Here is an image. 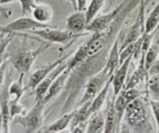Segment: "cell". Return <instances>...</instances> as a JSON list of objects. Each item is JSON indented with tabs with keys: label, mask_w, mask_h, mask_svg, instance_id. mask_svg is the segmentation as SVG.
I'll list each match as a JSON object with an SVG mask.
<instances>
[{
	"label": "cell",
	"mask_w": 159,
	"mask_h": 133,
	"mask_svg": "<svg viewBox=\"0 0 159 133\" xmlns=\"http://www.w3.org/2000/svg\"><path fill=\"white\" fill-rule=\"evenodd\" d=\"M123 121V126L128 131L137 133H148L153 131L148 107L141 97L129 104L125 110Z\"/></svg>",
	"instance_id": "obj_1"
},
{
	"label": "cell",
	"mask_w": 159,
	"mask_h": 133,
	"mask_svg": "<svg viewBox=\"0 0 159 133\" xmlns=\"http://www.w3.org/2000/svg\"><path fill=\"white\" fill-rule=\"evenodd\" d=\"M49 43H41L35 49H28L27 48H19L8 51L9 62L20 74H26L30 71L34 61L41 54L45 52L49 47Z\"/></svg>",
	"instance_id": "obj_2"
},
{
	"label": "cell",
	"mask_w": 159,
	"mask_h": 133,
	"mask_svg": "<svg viewBox=\"0 0 159 133\" xmlns=\"http://www.w3.org/2000/svg\"><path fill=\"white\" fill-rule=\"evenodd\" d=\"M45 104L42 101L35 102L27 113L13 117V125H19L27 133L36 132L41 128L44 122Z\"/></svg>",
	"instance_id": "obj_3"
},
{
	"label": "cell",
	"mask_w": 159,
	"mask_h": 133,
	"mask_svg": "<svg viewBox=\"0 0 159 133\" xmlns=\"http://www.w3.org/2000/svg\"><path fill=\"white\" fill-rule=\"evenodd\" d=\"M29 33H33L40 39L47 41L48 43H55L63 46H69L73 44L75 41L82 37H85L89 34L88 32H84L80 33H74L69 31L66 29L64 30L59 29L47 27V28L38 29L31 30Z\"/></svg>",
	"instance_id": "obj_4"
},
{
	"label": "cell",
	"mask_w": 159,
	"mask_h": 133,
	"mask_svg": "<svg viewBox=\"0 0 159 133\" xmlns=\"http://www.w3.org/2000/svg\"><path fill=\"white\" fill-rule=\"evenodd\" d=\"M111 76L112 75L110 74L108 68L105 65V67L98 73L90 77L84 87V91L81 99L80 100L79 104H82L88 100H93L94 97L103 89L107 81L111 78Z\"/></svg>",
	"instance_id": "obj_5"
},
{
	"label": "cell",
	"mask_w": 159,
	"mask_h": 133,
	"mask_svg": "<svg viewBox=\"0 0 159 133\" xmlns=\"http://www.w3.org/2000/svg\"><path fill=\"white\" fill-rule=\"evenodd\" d=\"M146 7L144 5L143 0H140V7H139V13L137 15V20L134 24H132L129 30L126 32V35L121 43L119 44V48L120 51L125 48L126 45H128L130 43L134 42L137 41L141 36H143L145 30V19H144V10Z\"/></svg>",
	"instance_id": "obj_6"
},
{
	"label": "cell",
	"mask_w": 159,
	"mask_h": 133,
	"mask_svg": "<svg viewBox=\"0 0 159 133\" xmlns=\"http://www.w3.org/2000/svg\"><path fill=\"white\" fill-rule=\"evenodd\" d=\"M123 4H120L116 8L108 13L100 15V16H96L92 20L88 23L85 30L91 34L105 31L111 26L113 21L116 20L119 13L123 10Z\"/></svg>",
	"instance_id": "obj_7"
},
{
	"label": "cell",
	"mask_w": 159,
	"mask_h": 133,
	"mask_svg": "<svg viewBox=\"0 0 159 133\" xmlns=\"http://www.w3.org/2000/svg\"><path fill=\"white\" fill-rule=\"evenodd\" d=\"M72 53H73V51L70 53H68V54H66V55L62 56L61 59H57V60H56L55 62H50V63H48L47 65H43V67L38 69L36 71L34 72V73L30 75V77H29L28 83L26 86L27 89H30V90H32L33 91H34L37 86H38L40 82H42L46 76H48V75L50 74V73H51L53 69H55L58 65H60L62 62H66V60H68L69 58L72 55Z\"/></svg>",
	"instance_id": "obj_8"
},
{
	"label": "cell",
	"mask_w": 159,
	"mask_h": 133,
	"mask_svg": "<svg viewBox=\"0 0 159 133\" xmlns=\"http://www.w3.org/2000/svg\"><path fill=\"white\" fill-rule=\"evenodd\" d=\"M5 27L9 33H19V32H30L31 30H38V29L47 28V27H51V26L47 24L38 22L34 18L23 16L9 23Z\"/></svg>",
	"instance_id": "obj_9"
},
{
	"label": "cell",
	"mask_w": 159,
	"mask_h": 133,
	"mask_svg": "<svg viewBox=\"0 0 159 133\" xmlns=\"http://www.w3.org/2000/svg\"><path fill=\"white\" fill-rule=\"evenodd\" d=\"M67 60L66 62H62L60 65H58L55 69L50 73V74L48 76L45 78L42 82H40L34 90V94H35V102H39L42 101V100L45 97V94H46L47 91L49 89L50 86L53 82V81L57 78V76L65 69L67 67Z\"/></svg>",
	"instance_id": "obj_10"
},
{
	"label": "cell",
	"mask_w": 159,
	"mask_h": 133,
	"mask_svg": "<svg viewBox=\"0 0 159 133\" xmlns=\"http://www.w3.org/2000/svg\"><path fill=\"white\" fill-rule=\"evenodd\" d=\"M133 59H134L133 56L128 57L123 63L119 65V67L113 73L112 78H111V86L113 88V97L115 98L123 89L124 82L127 76L128 70H129L130 62Z\"/></svg>",
	"instance_id": "obj_11"
},
{
	"label": "cell",
	"mask_w": 159,
	"mask_h": 133,
	"mask_svg": "<svg viewBox=\"0 0 159 133\" xmlns=\"http://www.w3.org/2000/svg\"><path fill=\"white\" fill-rule=\"evenodd\" d=\"M115 99L114 97L111 99L107 98L105 112V133L119 132L117 112L115 108Z\"/></svg>",
	"instance_id": "obj_12"
},
{
	"label": "cell",
	"mask_w": 159,
	"mask_h": 133,
	"mask_svg": "<svg viewBox=\"0 0 159 133\" xmlns=\"http://www.w3.org/2000/svg\"><path fill=\"white\" fill-rule=\"evenodd\" d=\"M70 73H71V71L66 67V68L65 69L57 76V78L53 81L52 85L50 86L49 89H48V91H47L45 97H44V99L42 100V102H43L45 105H46L50 100H52L54 97H56V96H58L59 94H60L61 93H62V91H63L64 87H65L66 84L67 80H68Z\"/></svg>",
	"instance_id": "obj_13"
},
{
	"label": "cell",
	"mask_w": 159,
	"mask_h": 133,
	"mask_svg": "<svg viewBox=\"0 0 159 133\" xmlns=\"http://www.w3.org/2000/svg\"><path fill=\"white\" fill-rule=\"evenodd\" d=\"M85 11L76 10L66 20V29L74 33H84L88 25Z\"/></svg>",
	"instance_id": "obj_14"
},
{
	"label": "cell",
	"mask_w": 159,
	"mask_h": 133,
	"mask_svg": "<svg viewBox=\"0 0 159 133\" xmlns=\"http://www.w3.org/2000/svg\"><path fill=\"white\" fill-rule=\"evenodd\" d=\"M141 58L139 62L138 66L137 67L133 74L131 75L130 78L128 80L125 89H132L136 88V86L139 85L140 82H143L144 79H147L148 76V72L145 69L144 66V57L145 54H140Z\"/></svg>",
	"instance_id": "obj_15"
},
{
	"label": "cell",
	"mask_w": 159,
	"mask_h": 133,
	"mask_svg": "<svg viewBox=\"0 0 159 133\" xmlns=\"http://www.w3.org/2000/svg\"><path fill=\"white\" fill-rule=\"evenodd\" d=\"M0 113L2 114L3 120V132H10V125L11 123V117L10 112V99L8 94V86H6L2 91L0 97Z\"/></svg>",
	"instance_id": "obj_16"
},
{
	"label": "cell",
	"mask_w": 159,
	"mask_h": 133,
	"mask_svg": "<svg viewBox=\"0 0 159 133\" xmlns=\"http://www.w3.org/2000/svg\"><path fill=\"white\" fill-rule=\"evenodd\" d=\"M119 38H120V33L115 39L114 42L111 44L108 59H107L106 64H105V66L108 68V72L111 75H113L114 72L119 65V61H120V48H119L120 40H119Z\"/></svg>",
	"instance_id": "obj_17"
},
{
	"label": "cell",
	"mask_w": 159,
	"mask_h": 133,
	"mask_svg": "<svg viewBox=\"0 0 159 133\" xmlns=\"http://www.w3.org/2000/svg\"><path fill=\"white\" fill-rule=\"evenodd\" d=\"M24 75L25 74H23V73L20 74L17 80L10 83L8 86V94L10 103L20 102L24 92L27 90V87L24 84Z\"/></svg>",
	"instance_id": "obj_18"
},
{
	"label": "cell",
	"mask_w": 159,
	"mask_h": 133,
	"mask_svg": "<svg viewBox=\"0 0 159 133\" xmlns=\"http://www.w3.org/2000/svg\"><path fill=\"white\" fill-rule=\"evenodd\" d=\"M75 110L69 111V112L64 113L61 114V117H59L56 121L51 124L49 126L47 127L43 132L45 133H53V132H59L65 130L68 126H70V122L74 114Z\"/></svg>",
	"instance_id": "obj_19"
},
{
	"label": "cell",
	"mask_w": 159,
	"mask_h": 133,
	"mask_svg": "<svg viewBox=\"0 0 159 133\" xmlns=\"http://www.w3.org/2000/svg\"><path fill=\"white\" fill-rule=\"evenodd\" d=\"M33 18L38 22L42 24H47L52 20L53 9L48 4H39L36 5L31 13Z\"/></svg>",
	"instance_id": "obj_20"
},
{
	"label": "cell",
	"mask_w": 159,
	"mask_h": 133,
	"mask_svg": "<svg viewBox=\"0 0 159 133\" xmlns=\"http://www.w3.org/2000/svg\"><path fill=\"white\" fill-rule=\"evenodd\" d=\"M91 100H88V101L82 104L78 109H75L74 114H73V117L72 118L71 122H70V130L73 129L78 124L87 122L89 119V117L91 115V110H90Z\"/></svg>",
	"instance_id": "obj_21"
},
{
	"label": "cell",
	"mask_w": 159,
	"mask_h": 133,
	"mask_svg": "<svg viewBox=\"0 0 159 133\" xmlns=\"http://www.w3.org/2000/svg\"><path fill=\"white\" fill-rule=\"evenodd\" d=\"M111 78H112V76H111V78L107 81L106 84H105V86L103 87V89H102V91H101L100 92L94 97V98L91 100V108H90L91 114H92L93 113L96 112V111H101L102 107L105 104V101H106L107 98H108L107 97H108L109 88L111 85Z\"/></svg>",
	"instance_id": "obj_22"
},
{
	"label": "cell",
	"mask_w": 159,
	"mask_h": 133,
	"mask_svg": "<svg viewBox=\"0 0 159 133\" xmlns=\"http://www.w3.org/2000/svg\"><path fill=\"white\" fill-rule=\"evenodd\" d=\"M105 116L101 111L93 113L88 121L87 131L88 133H98L104 131Z\"/></svg>",
	"instance_id": "obj_23"
},
{
	"label": "cell",
	"mask_w": 159,
	"mask_h": 133,
	"mask_svg": "<svg viewBox=\"0 0 159 133\" xmlns=\"http://www.w3.org/2000/svg\"><path fill=\"white\" fill-rule=\"evenodd\" d=\"M159 24V2L157 5L155 6L152 11L148 16V19L145 20V30L144 33H152L154 32L156 33V29H157V25Z\"/></svg>",
	"instance_id": "obj_24"
},
{
	"label": "cell",
	"mask_w": 159,
	"mask_h": 133,
	"mask_svg": "<svg viewBox=\"0 0 159 133\" xmlns=\"http://www.w3.org/2000/svg\"><path fill=\"white\" fill-rule=\"evenodd\" d=\"M16 34V33H4V35L2 36V40L0 41V66L2 65L5 61L8 59L7 49Z\"/></svg>",
	"instance_id": "obj_25"
},
{
	"label": "cell",
	"mask_w": 159,
	"mask_h": 133,
	"mask_svg": "<svg viewBox=\"0 0 159 133\" xmlns=\"http://www.w3.org/2000/svg\"><path fill=\"white\" fill-rule=\"evenodd\" d=\"M159 55V44L158 43H152L151 46L147 51L144 57V66L147 71H149L150 69L155 62Z\"/></svg>",
	"instance_id": "obj_26"
},
{
	"label": "cell",
	"mask_w": 159,
	"mask_h": 133,
	"mask_svg": "<svg viewBox=\"0 0 159 133\" xmlns=\"http://www.w3.org/2000/svg\"><path fill=\"white\" fill-rule=\"evenodd\" d=\"M105 1V0H91L90 2L89 5L85 10V14H86L88 23L92 20L97 16L98 13L103 7Z\"/></svg>",
	"instance_id": "obj_27"
},
{
	"label": "cell",
	"mask_w": 159,
	"mask_h": 133,
	"mask_svg": "<svg viewBox=\"0 0 159 133\" xmlns=\"http://www.w3.org/2000/svg\"><path fill=\"white\" fill-rule=\"evenodd\" d=\"M147 86L150 92L159 97V75L148 74L147 78Z\"/></svg>",
	"instance_id": "obj_28"
},
{
	"label": "cell",
	"mask_w": 159,
	"mask_h": 133,
	"mask_svg": "<svg viewBox=\"0 0 159 133\" xmlns=\"http://www.w3.org/2000/svg\"><path fill=\"white\" fill-rule=\"evenodd\" d=\"M18 1L20 3L21 13L24 16L30 14L32 10L37 5L35 0H18Z\"/></svg>",
	"instance_id": "obj_29"
},
{
	"label": "cell",
	"mask_w": 159,
	"mask_h": 133,
	"mask_svg": "<svg viewBox=\"0 0 159 133\" xmlns=\"http://www.w3.org/2000/svg\"><path fill=\"white\" fill-rule=\"evenodd\" d=\"M148 104L153 113L154 119H155L156 125L157 128V132L159 133V101L154 99H148Z\"/></svg>",
	"instance_id": "obj_30"
},
{
	"label": "cell",
	"mask_w": 159,
	"mask_h": 133,
	"mask_svg": "<svg viewBox=\"0 0 159 133\" xmlns=\"http://www.w3.org/2000/svg\"><path fill=\"white\" fill-rule=\"evenodd\" d=\"M24 111H25V108L21 104H20V102H16V103H10V112L11 122L13 117H15L16 116L24 114Z\"/></svg>",
	"instance_id": "obj_31"
},
{
	"label": "cell",
	"mask_w": 159,
	"mask_h": 133,
	"mask_svg": "<svg viewBox=\"0 0 159 133\" xmlns=\"http://www.w3.org/2000/svg\"><path fill=\"white\" fill-rule=\"evenodd\" d=\"M9 61L7 59V61L2 63V65L0 66V91L2 89V85H3L4 80H5V76H6V72H7V65H8Z\"/></svg>",
	"instance_id": "obj_32"
},
{
	"label": "cell",
	"mask_w": 159,
	"mask_h": 133,
	"mask_svg": "<svg viewBox=\"0 0 159 133\" xmlns=\"http://www.w3.org/2000/svg\"><path fill=\"white\" fill-rule=\"evenodd\" d=\"M88 121L82 123L78 124L73 129L70 130V132L73 133H84L87 131V126H88Z\"/></svg>",
	"instance_id": "obj_33"
},
{
	"label": "cell",
	"mask_w": 159,
	"mask_h": 133,
	"mask_svg": "<svg viewBox=\"0 0 159 133\" xmlns=\"http://www.w3.org/2000/svg\"><path fill=\"white\" fill-rule=\"evenodd\" d=\"M12 13H13L12 10H10L9 8H5V7H2V4L0 3V14H2L4 17L8 19L11 16Z\"/></svg>",
	"instance_id": "obj_34"
},
{
	"label": "cell",
	"mask_w": 159,
	"mask_h": 133,
	"mask_svg": "<svg viewBox=\"0 0 159 133\" xmlns=\"http://www.w3.org/2000/svg\"><path fill=\"white\" fill-rule=\"evenodd\" d=\"M148 74H157L159 75V58H157L151 68L148 71Z\"/></svg>",
	"instance_id": "obj_35"
},
{
	"label": "cell",
	"mask_w": 159,
	"mask_h": 133,
	"mask_svg": "<svg viewBox=\"0 0 159 133\" xmlns=\"http://www.w3.org/2000/svg\"><path fill=\"white\" fill-rule=\"evenodd\" d=\"M87 3H88V0H76V7H77L76 10L85 11Z\"/></svg>",
	"instance_id": "obj_36"
},
{
	"label": "cell",
	"mask_w": 159,
	"mask_h": 133,
	"mask_svg": "<svg viewBox=\"0 0 159 133\" xmlns=\"http://www.w3.org/2000/svg\"><path fill=\"white\" fill-rule=\"evenodd\" d=\"M3 132V120H2V114L0 113V133Z\"/></svg>",
	"instance_id": "obj_37"
},
{
	"label": "cell",
	"mask_w": 159,
	"mask_h": 133,
	"mask_svg": "<svg viewBox=\"0 0 159 133\" xmlns=\"http://www.w3.org/2000/svg\"><path fill=\"white\" fill-rule=\"evenodd\" d=\"M0 33H9L8 30H7L5 26L0 24Z\"/></svg>",
	"instance_id": "obj_38"
},
{
	"label": "cell",
	"mask_w": 159,
	"mask_h": 133,
	"mask_svg": "<svg viewBox=\"0 0 159 133\" xmlns=\"http://www.w3.org/2000/svg\"><path fill=\"white\" fill-rule=\"evenodd\" d=\"M16 0H0V3L2 5H5V4L11 3V2H15Z\"/></svg>",
	"instance_id": "obj_39"
},
{
	"label": "cell",
	"mask_w": 159,
	"mask_h": 133,
	"mask_svg": "<svg viewBox=\"0 0 159 133\" xmlns=\"http://www.w3.org/2000/svg\"><path fill=\"white\" fill-rule=\"evenodd\" d=\"M66 1L70 2L72 4V6L73 7V8H74V10H76V9H77V7H76V0H66Z\"/></svg>",
	"instance_id": "obj_40"
},
{
	"label": "cell",
	"mask_w": 159,
	"mask_h": 133,
	"mask_svg": "<svg viewBox=\"0 0 159 133\" xmlns=\"http://www.w3.org/2000/svg\"><path fill=\"white\" fill-rule=\"evenodd\" d=\"M154 0H143V2H144L145 7H147L148 5H149L150 3H151L152 2H154Z\"/></svg>",
	"instance_id": "obj_41"
},
{
	"label": "cell",
	"mask_w": 159,
	"mask_h": 133,
	"mask_svg": "<svg viewBox=\"0 0 159 133\" xmlns=\"http://www.w3.org/2000/svg\"><path fill=\"white\" fill-rule=\"evenodd\" d=\"M3 35H4V33H0V41H1V40H2V38Z\"/></svg>",
	"instance_id": "obj_42"
},
{
	"label": "cell",
	"mask_w": 159,
	"mask_h": 133,
	"mask_svg": "<svg viewBox=\"0 0 159 133\" xmlns=\"http://www.w3.org/2000/svg\"><path fill=\"white\" fill-rule=\"evenodd\" d=\"M159 30V24H158V25H157V29H156V32L157 31V30Z\"/></svg>",
	"instance_id": "obj_43"
},
{
	"label": "cell",
	"mask_w": 159,
	"mask_h": 133,
	"mask_svg": "<svg viewBox=\"0 0 159 133\" xmlns=\"http://www.w3.org/2000/svg\"><path fill=\"white\" fill-rule=\"evenodd\" d=\"M157 43H158V44H159V38H158V40H157Z\"/></svg>",
	"instance_id": "obj_44"
},
{
	"label": "cell",
	"mask_w": 159,
	"mask_h": 133,
	"mask_svg": "<svg viewBox=\"0 0 159 133\" xmlns=\"http://www.w3.org/2000/svg\"><path fill=\"white\" fill-rule=\"evenodd\" d=\"M111 1H112V0H109V2H111Z\"/></svg>",
	"instance_id": "obj_45"
}]
</instances>
